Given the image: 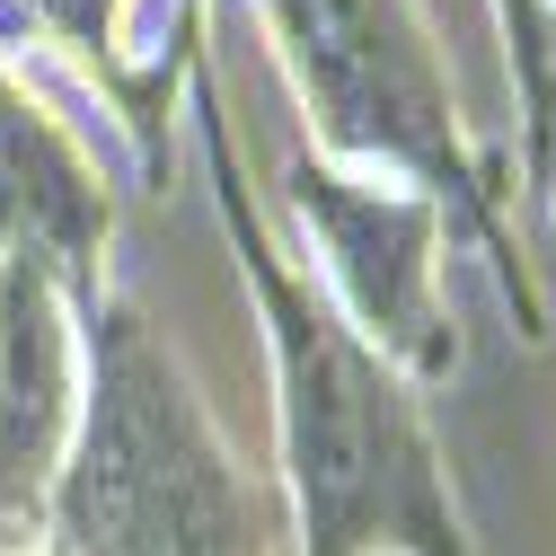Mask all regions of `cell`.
Masks as SVG:
<instances>
[{"label": "cell", "mask_w": 556, "mask_h": 556, "mask_svg": "<svg viewBox=\"0 0 556 556\" xmlns=\"http://www.w3.org/2000/svg\"><path fill=\"white\" fill-rule=\"evenodd\" d=\"M203 186H213L222 239L248 274V301L265 327V363H274V495H283L292 556H477L459 495H451V459L433 442L425 389H415L371 336H354L301 256L274 239V213L256 203L239 168V132L213 89V62H194L186 115Z\"/></svg>", "instance_id": "6da1fadb"}, {"label": "cell", "mask_w": 556, "mask_h": 556, "mask_svg": "<svg viewBox=\"0 0 556 556\" xmlns=\"http://www.w3.org/2000/svg\"><path fill=\"white\" fill-rule=\"evenodd\" d=\"M283 495L239 468L177 344L115 283L80 301V425L27 556H274Z\"/></svg>", "instance_id": "7a4b0ae2"}, {"label": "cell", "mask_w": 556, "mask_h": 556, "mask_svg": "<svg viewBox=\"0 0 556 556\" xmlns=\"http://www.w3.org/2000/svg\"><path fill=\"white\" fill-rule=\"evenodd\" d=\"M283 80L301 98L309 151L344 177L415 186L451 222V248H468L513 309V327L547 336V283L521 248L513 186L495 160H477L451 62L433 45L425 0H248Z\"/></svg>", "instance_id": "3957f363"}, {"label": "cell", "mask_w": 556, "mask_h": 556, "mask_svg": "<svg viewBox=\"0 0 556 556\" xmlns=\"http://www.w3.org/2000/svg\"><path fill=\"white\" fill-rule=\"evenodd\" d=\"M274 213H283L274 239L301 256V274L354 318V336L380 344L415 389H433V380L459 371V327H451V301H442L451 222L415 186L344 177V168H327L301 142L283 160Z\"/></svg>", "instance_id": "277c9868"}, {"label": "cell", "mask_w": 556, "mask_h": 556, "mask_svg": "<svg viewBox=\"0 0 556 556\" xmlns=\"http://www.w3.org/2000/svg\"><path fill=\"white\" fill-rule=\"evenodd\" d=\"M213 0H0V53L45 62L80 106H106V132L132 177L168 168V132L186 115V80L203 62Z\"/></svg>", "instance_id": "5b68a950"}, {"label": "cell", "mask_w": 556, "mask_h": 556, "mask_svg": "<svg viewBox=\"0 0 556 556\" xmlns=\"http://www.w3.org/2000/svg\"><path fill=\"white\" fill-rule=\"evenodd\" d=\"M106 239H115V186L62 106L0 53V256L45 265L72 301L106 292Z\"/></svg>", "instance_id": "8992f818"}, {"label": "cell", "mask_w": 556, "mask_h": 556, "mask_svg": "<svg viewBox=\"0 0 556 556\" xmlns=\"http://www.w3.org/2000/svg\"><path fill=\"white\" fill-rule=\"evenodd\" d=\"M80 425V301L0 256V521H27Z\"/></svg>", "instance_id": "52a82bcc"}, {"label": "cell", "mask_w": 556, "mask_h": 556, "mask_svg": "<svg viewBox=\"0 0 556 556\" xmlns=\"http://www.w3.org/2000/svg\"><path fill=\"white\" fill-rule=\"evenodd\" d=\"M547 265H556V248H547Z\"/></svg>", "instance_id": "ba28073f"}, {"label": "cell", "mask_w": 556, "mask_h": 556, "mask_svg": "<svg viewBox=\"0 0 556 556\" xmlns=\"http://www.w3.org/2000/svg\"><path fill=\"white\" fill-rule=\"evenodd\" d=\"M547 10H556V0H547Z\"/></svg>", "instance_id": "9c48e42d"}]
</instances>
